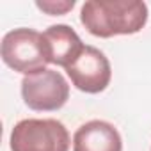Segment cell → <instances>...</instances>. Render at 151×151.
I'll return each instance as SVG.
<instances>
[{
  "label": "cell",
  "instance_id": "obj_2",
  "mask_svg": "<svg viewBox=\"0 0 151 151\" xmlns=\"http://www.w3.org/2000/svg\"><path fill=\"white\" fill-rule=\"evenodd\" d=\"M0 53L6 66L18 73H23L25 77L45 71L50 64L43 34L27 27L7 32L2 39Z\"/></svg>",
  "mask_w": 151,
  "mask_h": 151
},
{
  "label": "cell",
  "instance_id": "obj_1",
  "mask_svg": "<svg viewBox=\"0 0 151 151\" xmlns=\"http://www.w3.org/2000/svg\"><path fill=\"white\" fill-rule=\"evenodd\" d=\"M80 22L96 37L130 36L147 23V6L140 0H89L80 9Z\"/></svg>",
  "mask_w": 151,
  "mask_h": 151
},
{
  "label": "cell",
  "instance_id": "obj_6",
  "mask_svg": "<svg viewBox=\"0 0 151 151\" xmlns=\"http://www.w3.org/2000/svg\"><path fill=\"white\" fill-rule=\"evenodd\" d=\"M73 151H123V139L112 123L93 119L75 132Z\"/></svg>",
  "mask_w": 151,
  "mask_h": 151
},
{
  "label": "cell",
  "instance_id": "obj_5",
  "mask_svg": "<svg viewBox=\"0 0 151 151\" xmlns=\"http://www.w3.org/2000/svg\"><path fill=\"white\" fill-rule=\"evenodd\" d=\"M71 84L82 93L98 94L105 91L112 78V68L105 53L91 45H86L80 55L64 68Z\"/></svg>",
  "mask_w": 151,
  "mask_h": 151
},
{
  "label": "cell",
  "instance_id": "obj_4",
  "mask_svg": "<svg viewBox=\"0 0 151 151\" xmlns=\"http://www.w3.org/2000/svg\"><path fill=\"white\" fill-rule=\"evenodd\" d=\"M22 98L32 110L53 112L62 109L69 100V86L62 73L46 68L45 71L23 77Z\"/></svg>",
  "mask_w": 151,
  "mask_h": 151
},
{
  "label": "cell",
  "instance_id": "obj_7",
  "mask_svg": "<svg viewBox=\"0 0 151 151\" xmlns=\"http://www.w3.org/2000/svg\"><path fill=\"white\" fill-rule=\"evenodd\" d=\"M43 39L46 45L50 64L62 66V68L69 66L86 46L78 37V34L69 25H64V23L48 27L43 32Z\"/></svg>",
  "mask_w": 151,
  "mask_h": 151
},
{
  "label": "cell",
  "instance_id": "obj_3",
  "mask_svg": "<svg viewBox=\"0 0 151 151\" xmlns=\"http://www.w3.org/2000/svg\"><path fill=\"white\" fill-rule=\"evenodd\" d=\"M11 151H69V132L57 119H23L11 132Z\"/></svg>",
  "mask_w": 151,
  "mask_h": 151
},
{
  "label": "cell",
  "instance_id": "obj_8",
  "mask_svg": "<svg viewBox=\"0 0 151 151\" xmlns=\"http://www.w3.org/2000/svg\"><path fill=\"white\" fill-rule=\"evenodd\" d=\"M36 6H37V9L45 11L50 16H60L75 7V0H57V2L55 0H43V2L37 0Z\"/></svg>",
  "mask_w": 151,
  "mask_h": 151
}]
</instances>
